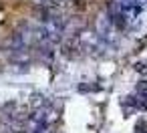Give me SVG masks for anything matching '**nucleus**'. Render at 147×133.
<instances>
[{"label":"nucleus","instance_id":"obj_1","mask_svg":"<svg viewBox=\"0 0 147 133\" xmlns=\"http://www.w3.org/2000/svg\"><path fill=\"white\" fill-rule=\"evenodd\" d=\"M32 2L38 6V8H45V6H53V0H32Z\"/></svg>","mask_w":147,"mask_h":133}]
</instances>
